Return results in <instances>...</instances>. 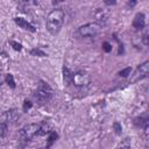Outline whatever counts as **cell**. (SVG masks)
I'll return each mask as SVG.
<instances>
[{
    "mask_svg": "<svg viewBox=\"0 0 149 149\" xmlns=\"http://www.w3.org/2000/svg\"><path fill=\"white\" fill-rule=\"evenodd\" d=\"M64 19H65V14L62 8L52 9L47 16V22H45L47 30L51 35H57L59 33L61 28L63 27Z\"/></svg>",
    "mask_w": 149,
    "mask_h": 149,
    "instance_id": "1",
    "label": "cell"
},
{
    "mask_svg": "<svg viewBox=\"0 0 149 149\" xmlns=\"http://www.w3.org/2000/svg\"><path fill=\"white\" fill-rule=\"evenodd\" d=\"M52 95V90L51 87L44 83V81H40L38 86H37V90H36V93H35V97H36V100L40 102V104H45L50 100Z\"/></svg>",
    "mask_w": 149,
    "mask_h": 149,
    "instance_id": "2",
    "label": "cell"
},
{
    "mask_svg": "<svg viewBox=\"0 0 149 149\" xmlns=\"http://www.w3.org/2000/svg\"><path fill=\"white\" fill-rule=\"evenodd\" d=\"M101 30V26L97 22H90L78 28V34L81 37H94Z\"/></svg>",
    "mask_w": 149,
    "mask_h": 149,
    "instance_id": "3",
    "label": "cell"
},
{
    "mask_svg": "<svg viewBox=\"0 0 149 149\" xmlns=\"http://www.w3.org/2000/svg\"><path fill=\"white\" fill-rule=\"evenodd\" d=\"M40 130V125L38 123H28L23 126L20 130V140L27 142L30 141L36 134H38Z\"/></svg>",
    "mask_w": 149,
    "mask_h": 149,
    "instance_id": "4",
    "label": "cell"
},
{
    "mask_svg": "<svg viewBox=\"0 0 149 149\" xmlns=\"http://www.w3.org/2000/svg\"><path fill=\"white\" fill-rule=\"evenodd\" d=\"M148 72H149V62L146 61L144 63H142L141 65H139L137 69L135 70V72L132 74L130 83H136V81L146 78L148 76Z\"/></svg>",
    "mask_w": 149,
    "mask_h": 149,
    "instance_id": "5",
    "label": "cell"
},
{
    "mask_svg": "<svg viewBox=\"0 0 149 149\" xmlns=\"http://www.w3.org/2000/svg\"><path fill=\"white\" fill-rule=\"evenodd\" d=\"M90 83V76L84 72V71H77L73 73V79H72V85L77 87H84L87 86Z\"/></svg>",
    "mask_w": 149,
    "mask_h": 149,
    "instance_id": "6",
    "label": "cell"
},
{
    "mask_svg": "<svg viewBox=\"0 0 149 149\" xmlns=\"http://www.w3.org/2000/svg\"><path fill=\"white\" fill-rule=\"evenodd\" d=\"M146 24V16L143 13H137L133 20V27L136 30H141L142 28H144Z\"/></svg>",
    "mask_w": 149,
    "mask_h": 149,
    "instance_id": "7",
    "label": "cell"
},
{
    "mask_svg": "<svg viewBox=\"0 0 149 149\" xmlns=\"http://www.w3.org/2000/svg\"><path fill=\"white\" fill-rule=\"evenodd\" d=\"M14 21H15V23H16L19 27H21V28L24 29V30H28V31H31V33L36 31V28H35L30 22L26 21V20L22 19V17H14Z\"/></svg>",
    "mask_w": 149,
    "mask_h": 149,
    "instance_id": "8",
    "label": "cell"
},
{
    "mask_svg": "<svg viewBox=\"0 0 149 149\" xmlns=\"http://www.w3.org/2000/svg\"><path fill=\"white\" fill-rule=\"evenodd\" d=\"M72 79H73V73L64 65L63 66V81H64V85L71 86L72 85Z\"/></svg>",
    "mask_w": 149,
    "mask_h": 149,
    "instance_id": "9",
    "label": "cell"
},
{
    "mask_svg": "<svg viewBox=\"0 0 149 149\" xmlns=\"http://www.w3.org/2000/svg\"><path fill=\"white\" fill-rule=\"evenodd\" d=\"M2 118L5 121H15L17 118H19V112L17 109L13 108V109H9V111H6L3 114H2Z\"/></svg>",
    "mask_w": 149,
    "mask_h": 149,
    "instance_id": "10",
    "label": "cell"
},
{
    "mask_svg": "<svg viewBox=\"0 0 149 149\" xmlns=\"http://www.w3.org/2000/svg\"><path fill=\"white\" fill-rule=\"evenodd\" d=\"M52 126H51V123L49 122V121H44L42 125H40V130H38V135H49L52 130Z\"/></svg>",
    "mask_w": 149,
    "mask_h": 149,
    "instance_id": "11",
    "label": "cell"
},
{
    "mask_svg": "<svg viewBox=\"0 0 149 149\" xmlns=\"http://www.w3.org/2000/svg\"><path fill=\"white\" fill-rule=\"evenodd\" d=\"M95 17L99 20V21H102L105 22L108 17V12L106 9H98L97 13H95Z\"/></svg>",
    "mask_w": 149,
    "mask_h": 149,
    "instance_id": "12",
    "label": "cell"
},
{
    "mask_svg": "<svg viewBox=\"0 0 149 149\" xmlns=\"http://www.w3.org/2000/svg\"><path fill=\"white\" fill-rule=\"evenodd\" d=\"M116 149H132V143H130V139L126 137L123 139L116 147Z\"/></svg>",
    "mask_w": 149,
    "mask_h": 149,
    "instance_id": "13",
    "label": "cell"
},
{
    "mask_svg": "<svg viewBox=\"0 0 149 149\" xmlns=\"http://www.w3.org/2000/svg\"><path fill=\"white\" fill-rule=\"evenodd\" d=\"M58 137V135L56 134V132H51L50 134H49V137H48V143H47V146H45V149H49L50 148V146L56 141V139Z\"/></svg>",
    "mask_w": 149,
    "mask_h": 149,
    "instance_id": "14",
    "label": "cell"
},
{
    "mask_svg": "<svg viewBox=\"0 0 149 149\" xmlns=\"http://www.w3.org/2000/svg\"><path fill=\"white\" fill-rule=\"evenodd\" d=\"M5 79H6V83H7L12 88H14V87H15V81H14V77H13V74L7 73Z\"/></svg>",
    "mask_w": 149,
    "mask_h": 149,
    "instance_id": "15",
    "label": "cell"
},
{
    "mask_svg": "<svg viewBox=\"0 0 149 149\" xmlns=\"http://www.w3.org/2000/svg\"><path fill=\"white\" fill-rule=\"evenodd\" d=\"M7 125L6 122H0V137H5L7 135Z\"/></svg>",
    "mask_w": 149,
    "mask_h": 149,
    "instance_id": "16",
    "label": "cell"
},
{
    "mask_svg": "<svg viewBox=\"0 0 149 149\" xmlns=\"http://www.w3.org/2000/svg\"><path fill=\"white\" fill-rule=\"evenodd\" d=\"M113 129H114V133L116 134V135H121V133H122V127H121V125L119 123V122H114L113 123Z\"/></svg>",
    "mask_w": 149,
    "mask_h": 149,
    "instance_id": "17",
    "label": "cell"
},
{
    "mask_svg": "<svg viewBox=\"0 0 149 149\" xmlns=\"http://www.w3.org/2000/svg\"><path fill=\"white\" fill-rule=\"evenodd\" d=\"M130 72H132V68H126V69H123V70H121V71H119V76L120 77H127V76H129L130 74Z\"/></svg>",
    "mask_w": 149,
    "mask_h": 149,
    "instance_id": "18",
    "label": "cell"
},
{
    "mask_svg": "<svg viewBox=\"0 0 149 149\" xmlns=\"http://www.w3.org/2000/svg\"><path fill=\"white\" fill-rule=\"evenodd\" d=\"M30 54H31L33 56H40V57H44V56H45V54H44L41 49H33V50L30 51Z\"/></svg>",
    "mask_w": 149,
    "mask_h": 149,
    "instance_id": "19",
    "label": "cell"
},
{
    "mask_svg": "<svg viewBox=\"0 0 149 149\" xmlns=\"http://www.w3.org/2000/svg\"><path fill=\"white\" fill-rule=\"evenodd\" d=\"M9 43H10V45L13 47V49H14V50H16V51H20V50L22 49V45H21L20 43L15 42V41H10Z\"/></svg>",
    "mask_w": 149,
    "mask_h": 149,
    "instance_id": "20",
    "label": "cell"
},
{
    "mask_svg": "<svg viewBox=\"0 0 149 149\" xmlns=\"http://www.w3.org/2000/svg\"><path fill=\"white\" fill-rule=\"evenodd\" d=\"M102 49L106 51V52H109L112 50V45L108 43V42H104L102 43Z\"/></svg>",
    "mask_w": 149,
    "mask_h": 149,
    "instance_id": "21",
    "label": "cell"
},
{
    "mask_svg": "<svg viewBox=\"0 0 149 149\" xmlns=\"http://www.w3.org/2000/svg\"><path fill=\"white\" fill-rule=\"evenodd\" d=\"M30 107H31V102L29 100H24V102H23V111L27 112Z\"/></svg>",
    "mask_w": 149,
    "mask_h": 149,
    "instance_id": "22",
    "label": "cell"
},
{
    "mask_svg": "<svg viewBox=\"0 0 149 149\" xmlns=\"http://www.w3.org/2000/svg\"><path fill=\"white\" fill-rule=\"evenodd\" d=\"M142 38H143V42H144V44L147 45V44H148V31H146V33L143 34Z\"/></svg>",
    "mask_w": 149,
    "mask_h": 149,
    "instance_id": "23",
    "label": "cell"
},
{
    "mask_svg": "<svg viewBox=\"0 0 149 149\" xmlns=\"http://www.w3.org/2000/svg\"><path fill=\"white\" fill-rule=\"evenodd\" d=\"M42 149H45V148H42Z\"/></svg>",
    "mask_w": 149,
    "mask_h": 149,
    "instance_id": "24",
    "label": "cell"
}]
</instances>
